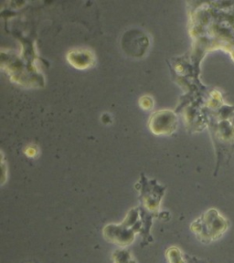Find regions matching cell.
<instances>
[{
    "label": "cell",
    "mask_w": 234,
    "mask_h": 263,
    "mask_svg": "<svg viewBox=\"0 0 234 263\" xmlns=\"http://www.w3.org/2000/svg\"><path fill=\"white\" fill-rule=\"evenodd\" d=\"M112 260L114 263H137L131 251L124 248L116 249L112 253Z\"/></svg>",
    "instance_id": "277c9868"
},
{
    "label": "cell",
    "mask_w": 234,
    "mask_h": 263,
    "mask_svg": "<svg viewBox=\"0 0 234 263\" xmlns=\"http://www.w3.org/2000/svg\"><path fill=\"white\" fill-rule=\"evenodd\" d=\"M229 228V221L215 208L204 212L191 224V232L204 244L220 240Z\"/></svg>",
    "instance_id": "6da1fadb"
},
{
    "label": "cell",
    "mask_w": 234,
    "mask_h": 263,
    "mask_svg": "<svg viewBox=\"0 0 234 263\" xmlns=\"http://www.w3.org/2000/svg\"><path fill=\"white\" fill-rule=\"evenodd\" d=\"M166 256L168 263H200L196 258L183 253L180 249L176 247L167 249Z\"/></svg>",
    "instance_id": "3957f363"
},
{
    "label": "cell",
    "mask_w": 234,
    "mask_h": 263,
    "mask_svg": "<svg viewBox=\"0 0 234 263\" xmlns=\"http://www.w3.org/2000/svg\"><path fill=\"white\" fill-rule=\"evenodd\" d=\"M138 232L146 236V227L140 218L137 209L131 210L119 225L109 224L105 226L103 230V234L106 240L122 248L132 244Z\"/></svg>",
    "instance_id": "7a4b0ae2"
}]
</instances>
